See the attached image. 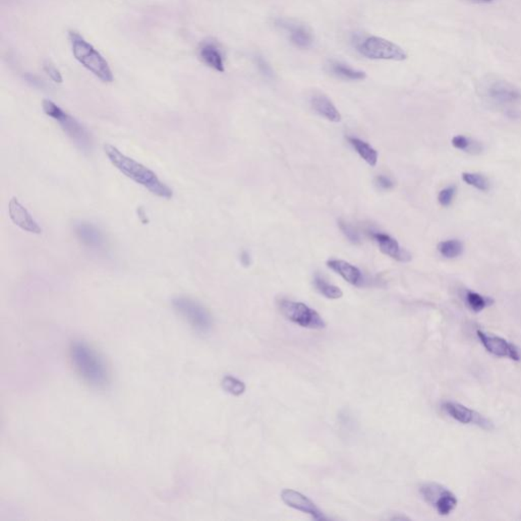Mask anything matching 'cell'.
<instances>
[{"mask_svg": "<svg viewBox=\"0 0 521 521\" xmlns=\"http://www.w3.org/2000/svg\"><path fill=\"white\" fill-rule=\"evenodd\" d=\"M68 356L75 372L91 387L105 389L110 384V368L92 345L83 340L73 341Z\"/></svg>", "mask_w": 521, "mask_h": 521, "instance_id": "1", "label": "cell"}, {"mask_svg": "<svg viewBox=\"0 0 521 521\" xmlns=\"http://www.w3.org/2000/svg\"><path fill=\"white\" fill-rule=\"evenodd\" d=\"M104 152L112 165L121 174L134 181L137 185L147 188L151 194L162 199H172L174 196L172 188L159 179L155 172L143 164L126 156L114 146L105 144Z\"/></svg>", "mask_w": 521, "mask_h": 521, "instance_id": "2", "label": "cell"}, {"mask_svg": "<svg viewBox=\"0 0 521 521\" xmlns=\"http://www.w3.org/2000/svg\"><path fill=\"white\" fill-rule=\"evenodd\" d=\"M68 37L75 59L104 83H112V70L103 55L77 32L70 31Z\"/></svg>", "mask_w": 521, "mask_h": 521, "instance_id": "3", "label": "cell"}, {"mask_svg": "<svg viewBox=\"0 0 521 521\" xmlns=\"http://www.w3.org/2000/svg\"><path fill=\"white\" fill-rule=\"evenodd\" d=\"M42 107L46 115L59 123L66 136L70 137L80 149L84 152H90L92 150L93 143L90 134L75 117L62 110L51 100H44Z\"/></svg>", "mask_w": 521, "mask_h": 521, "instance_id": "4", "label": "cell"}, {"mask_svg": "<svg viewBox=\"0 0 521 521\" xmlns=\"http://www.w3.org/2000/svg\"><path fill=\"white\" fill-rule=\"evenodd\" d=\"M172 307L195 331L201 334H207L211 331V314L198 301L188 296H177L172 299Z\"/></svg>", "mask_w": 521, "mask_h": 521, "instance_id": "5", "label": "cell"}, {"mask_svg": "<svg viewBox=\"0 0 521 521\" xmlns=\"http://www.w3.org/2000/svg\"><path fill=\"white\" fill-rule=\"evenodd\" d=\"M356 50L363 56L374 61H403L407 53L402 47L382 37L370 36L356 44Z\"/></svg>", "mask_w": 521, "mask_h": 521, "instance_id": "6", "label": "cell"}, {"mask_svg": "<svg viewBox=\"0 0 521 521\" xmlns=\"http://www.w3.org/2000/svg\"><path fill=\"white\" fill-rule=\"evenodd\" d=\"M278 309L285 319L301 327L312 330H321L326 327L325 321L319 312L305 303L281 299L278 301Z\"/></svg>", "mask_w": 521, "mask_h": 521, "instance_id": "7", "label": "cell"}, {"mask_svg": "<svg viewBox=\"0 0 521 521\" xmlns=\"http://www.w3.org/2000/svg\"><path fill=\"white\" fill-rule=\"evenodd\" d=\"M420 493L423 500L440 515H450L458 507V497L444 485L428 483L421 487Z\"/></svg>", "mask_w": 521, "mask_h": 521, "instance_id": "8", "label": "cell"}, {"mask_svg": "<svg viewBox=\"0 0 521 521\" xmlns=\"http://www.w3.org/2000/svg\"><path fill=\"white\" fill-rule=\"evenodd\" d=\"M441 409L452 420L462 425H474L485 431H492L495 428L494 423L484 414L460 402L445 401L441 405Z\"/></svg>", "mask_w": 521, "mask_h": 521, "instance_id": "9", "label": "cell"}, {"mask_svg": "<svg viewBox=\"0 0 521 521\" xmlns=\"http://www.w3.org/2000/svg\"><path fill=\"white\" fill-rule=\"evenodd\" d=\"M476 333L485 352H489L492 356L496 358H508L516 363L521 361V349L518 345L510 342L503 337L488 333L481 329L476 330Z\"/></svg>", "mask_w": 521, "mask_h": 521, "instance_id": "10", "label": "cell"}, {"mask_svg": "<svg viewBox=\"0 0 521 521\" xmlns=\"http://www.w3.org/2000/svg\"><path fill=\"white\" fill-rule=\"evenodd\" d=\"M485 98L499 107H512L521 102L520 89L504 81L490 82L485 87Z\"/></svg>", "mask_w": 521, "mask_h": 521, "instance_id": "11", "label": "cell"}, {"mask_svg": "<svg viewBox=\"0 0 521 521\" xmlns=\"http://www.w3.org/2000/svg\"><path fill=\"white\" fill-rule=\"evenodd\" d=\"M281 499L287 506L299 510L303 513L310 515L312 520L318 521L327 520L328 518L324 515L322 511L316 506L314 502L307 496L303 495L298 491L292 489H285L281 492Z\"/></svg>", "mask_w": 521, "mask_h": 521, "instance_id": "12", "label": "cell"}, {"mask_svg": "<svg viewBox=\"0 0 521 521\" xmlns=\"http://www.w3.org/2000/svg\"><path fill=\"white\" fill-rule=\"evenodd\" d=\"M8 214H10V220L24 232L33 234H42V228L40 227L39 224L17 198L10 199L8 204Z\"/></svg>", "mask_w": 521, "mask_h": 521, "instance_id": "13", "label": "cell"}, {"mask_svg": "<svg viewBox=\"0 0 521 521\" xmlns=\"http://www.w3.org/2000/svg\"><path fill=\"white\" fill-rule=\"evenodd\" d=\"M369 234L370 236L379 246L381 252L386 256L398 262H403V263L411 260V255L407 250L401 248L398 241L393 237L390 236L389 234H384V232H374V230H371Z\"/></svg>", "mask_w": 521, "mask_h": 521, "instance_id": "14", "label": "cell"}, {"mask_svg": "<svg viewBox=\"0 0 521 521\" xmlns=\"http://www.w3.org/2000/svg\"><path fill=\"white\" fill-rule=\"evenodd\" d=\"M277 25L280 26L289 37V41L299 50H309L314 43L312 31L303 24L294 23L287 20H279Z\"/></svg>", "mask_w": 521, "mask_h": 521, "instance_id": "15", "label": "cell"}, {"mask_svg": "<svg viewBox=\"0 0 521 521\" xmlns=\"http://www.w3.org/2000/svg\"><path fill=\"white\" fill-rule=\"evenodd\" d=\"M199 59L208 68L218 73L225 72L224 55L216 42L204 41L199 47Z\"/></svg>", "mask_w": 521, "mask_h": 521, "instance_id": "16", "label": "cell"}, {"mask_svg": "<svg viewBox=\"0 0 521 521\" xmlns=\"http://www.w3.org/2000/svg\"><path fill=\"white\" fill-rule=\"evenodd\" d=\"M75 234L82 243L93 250H101L105 246V237L93 224L80 221L75 224Z\"/></svg>", "mask_w": 521, "mask_h": 521, "instance_id": "17", "label": "cell"}, {"mask_svg": "<svg viewBox=\"0 0 521 521\" xmlns=\"http://www.w3.org/2000/svg\"><path fill=\"white\" fill-rule=\"evenodd\" d=\"M327 266L332 271L340 275L349 285L361 286L365 282L363 272L356 266L352 265L347 261L331 259V260L327 261Z\"/></svg>", "mask_w": 521, "mask_h": 521, "instance_id": "18", "label": "cell"}, {"mask_svg": "<svg viewBox=\"0 0 521 521\" xmlns=\"http://www.w3.org/2000/svg\"><path fill=\"white\" fill-rule=\"evenodd\" d=\"M310 103L315 112L331 123H340L342 119L340 112L337 110L333 102L326 95L321 94V93L312 95L310 97Z\"/></svg>", "mask_w": 521, "mask_h": 521, "instance_id": "19", "label": "cell"}, {"mask_svg": "<svg viewBox=\"0 0 521 521\" xmlns=\"http://www.w3.org/2000/svg\"><path fill=\"white\" fill-rule=\"evenodd\" d=\"M330 74L345 81L356 82L363 81L367 77V74L363 70L352 68L343 62L332 61L327 66Z\"/></svg>", "mask_w": 521, "mask_h": 521, "instance_id": "20", "label": "cell"}, {"mask_svg": "<svg viewBox=\"0 0 521 521\" xmlns=\"http://www.w3.org/2000/svg\"><path fill=\"white\" fill-rule=\"evenodd\" d=\"M348 143L354 147L361 158L363 159L370 166L374 167L378 163V152L367 142L356 137H347Z\"/></svg>", "mask_w": 521, "mask_h": 521, "instance_id": "21", "label": "cell"}, {"mask_svg": "<svg viewBox=\"0 0 521 521\" xmlns=\"http://www.w3.org/2000/svg\"><path fill=\"white\" fill-rule=\"evenodd\" d=\"M465 301L467 308L474 312H481L491 307L494 303V299L489 296H483L474 290H465Z\"/></svg>", "mask_w": 521, "mask_h": 521, "instance_id": "22", "label": "cell"}, {"mask_svg": "<svg viewBox=\"0 0 521 521\" xmlns=\"http://www.w3.org/2000/svg\"><path fill=\"white\" fill-rule=\"evenodd\" d=\"M314 285L316 289L320 292L322 296L329 299H339L342 298L343 292L338 286L331 285L327 282L322 276L319 274L315 275Z\"/></svg>", "mask_w": 521, "mask_h": 521, "instance_id": "23", "label": "cell"}, {"mask_svg": "<svg viewBox=\"0 0 521 521\" xmlns=\"http://www.w3.org/2000/svg\"><path fill=\"white\" fill-rule=\"evenodd\" d=\"M438 250L444 258L455 259L463 254L465 247L458 239H447L439 243Z\"/></svg>", "mask_w": 521, "mask_h": 521, "instance_id": "24", "label": "cell"}, {"mask_svg": "<svg viewBox=\"0 0 521 521\" xmlns=\"http://www.w3.org/2000/svg\"><path fill=\"white\" fill-rule=\"evenodd\" d=\"M451 143L455 149L463 151V152L471 153V154H478L482 152V146L480 143L462 135L452 137Z\"/></svg>", "mask_w": 521, "mask_h": 521, "instance_id": "25", "label": "cell"}, {"mask_svg": "<svg viewBox=\"0 0 521 521\" xmlns=\"http://www.w3.org/2000/svg\"><path fill=\"white\" fill-rule=\"evenodd\" d=\"M461 177L467 186H471L480 192H488L490 190V181L485 175L476 172H465Z\"/></svg>", "mask_w": 521, "mask_h": 521, "instance_id": "26", "label": "cell"}, {"mask_svg": "<svg viewBox=\"0 0 521 521\" xmlns=\"http://www.w3.org/2000/svg\"><path fill=\"white\" fill-rule=\"evenodd\" d=\"M339 229L342 232L343 236L347 237L350 243L354 245H361V237L360 232L356 230V227L348 223L347 221L343 220V219H339L338 221Z\"/></svg>", "mask_w": 521, "mask_h": 521, "instance_id": "27", "label": "cell"}, {"mask_svg": "<svg viewBox=\"0 0 521 521\" xmlns=\"http://www.w3.org/2000/svg\"><path fill=\"white\" fill-rule=\"evenodd\" d=\"M222 385L224 389L228 393L232 394L234 396L241 395L246 391L245 383L243 381L239 380V379L234 378V377H225L223 379Z\"/></svg>", "mask_w": 521, "mask_h": 521, "instance_id": "28", "label": "cell"}, {"mask_svg": "<svg viewBox=\"0 0 521 521\" xmlns=\"http://www.w3.org/2000/svg\"><path fill=\"white\" fill-rule=\"evenodd\" d=\"M456 195V186H449L440 190L438 195V202L442 207H449L453 202Z\"/></svg>", "mask_w": 521, "mask_h": 521, "instance_id": "29", "label": "cell"}, {"mask_svg": "<svg viewBox=\"0 0 521 521\" xmlns=\"http://www.w3.org/2000/svg\"><path fill=\"white\" fill-rule=\"evenodd\" d=\"M255 61H256L257 68H258L259 72H260L264 77H267V79H273V70H272L271 66L268 63L266 59H264L263 57L259 56L258 55V56H256V59H255Z\"/></svg>", "mask_w": 521, "mask_h": 521, "instance_id": "30", "label": "cell"}, {"mask_svg": "<svg viewBox=\"0 0 521 521\" xmlns=\"http://www.w3.org/2000/svg\"><path fill=\"white\" fill-rule=\"evenodd\" d=\"M44 70H45L46 74L48 75V77H50L54 83L61 84L62 82H63L61 73L59 72V70H57L56 66H53L50 62L45 63V66H44Z\"/></svg>", "mask_w": 521, "mask_h": 521, "instance_id": "31", "label": "cell"}, {"mask_svg": "<svg viewBox=\"0 0 521 521\" xmlns=\"http://www.w3.org/2000/svg\"><path fill=\"white\" fill-rule=\"evenodd\" d=\"M375 183H376L378 188L384 190H392L394 186H395L394 181L391 179H389V177L385 176V175H379V176H377L376 179H375Z\"/></svg>", "mask_w": 521, "mask_h": 521, "instance_id": "32", "label": "cell"}, {"mask_svg": "<svg viewBox=\"0 0 521 521\" xmlns=\"http://www.w3.org/2000/svg\"><path fill=\"white\" fill-rule=\"evenodd\" d=\"M241 263L243 264L245 267H248V266H250V264H252V258H250V255L248 254L247 250H243V252H241Z\"/></svg>", "mask_w": 521, "mask_h": 521, "instance_id": "33", "label": "cell"}, {"mask_svg": "<svg viewBox=\"0 0 521 521\" xmlns=\"http://www.w3.org/2000/svg\"><path fill=\"white\" fill-rule=\"evenodd\" d=\"M474 1H476V2H485V3H487V2H491L492 0H474Z\"/></svg>", "mask_w": 521, "mask_h": 521, "instance_id": "34", "label": "cell"}]
</instances>
